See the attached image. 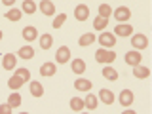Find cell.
Listing matches in <instances>:
<instances>
[{"instance_id":"obj_1","label":"cell","mask_w":152,"mask_h":114,"mask_svg":"<svg viewBox=\"0 0 152 114\" xmlns=\"http://www.w3.org/2000/svg\"><path fill=\"white\" fill-rule=\"evenodd\" d=\"M116 59V51H110V50H97L95 51V61L101 65H110L112 61Z\"/></svg>"},{"instance_id":"obj_2","label":"cell","mask_w":152,"mask_h":114,"mask_svg":"<svg viewBox=\"0 0 152 114\" xmlns=\"http://www.w3.org/2000/svg\"><path fill=\"white\" fill-rule=\"evenodd\" d=\"M99 44L103 46V50H112L114 46H116V36L112 34V32H101V34H99Z\"/></svg>"},{"instance_id":"obj_3","label":"cell","mask_w":152,"mask_h":114,"mask_svg":"<svg viewBox=\"0 0 152 114\" xmlns=\"http://www.w3.org/2000/svg\"><path fill=\"white\" fill-rule=\"evenodd\" d=\"M131 46H133V50L135 51H141L142 50H146L148 48V38H146L145 34H135V36H131Z\"/></svg>"},{"instance_id":"obj_4","label":"cell","mask_w":152,"mask_h":114,"mask_svg":"<svg viewBox=\"0 0 152 114\" xmlns=\"http://www.w3.org/2000/svg\"><path fill=\"white\" fill-rule=\"evenodd\" d=\"M114 17H116V21H120L118 25H124V23L131 17V10L127 6H118L116 10H114Z\"/></svg>"},{"instance_id":"obj_5","label":"cell","mask_w":152,"mask_h":114,"mask_svg":"<svg viewBox=\"0 0 152 114\" xmlns=\"http://www.w3.org/2000/svg\"><path fill=\"white\" fill-rule=\"evenodd\" d=\"M55 61L59 65H65V63H69L70 61V50L66 46H61L59 50H57V53H55Z\"/></svg>"},{"instance_id":"obj_6","label":"cell","mask_w":152,"mask_h":114,"mask_svg":"<svg viewBox=\"0 0 152 114\" xmlns=\"http://www.w3.org/2000/svg\"><path fill=\"white\" fill-rule=\"evenodd\" d=\"M133 91L131 89H122L120 95H118V101H120L122 107H131V103H133Z\"/></svg>"},{"instance_id":"obj_7","label":"cell","mask_w":152,"mask_h":114,"mask_svg":"<svg viewBox=\"0 0 152 114\" xmlns=\"http://www.w3.org/2000/svg\"><path fill=\"white\" fill-rule=\"evenodd\" d=\"M74 17H76V21H86L89 17V8L86 4H78L74 8Z\"/></svg>"},{"instance_id":"obj_8","label":"cell","mask_w":152,"mask_h":114,"mask_svg":"<svg viewBox=\"0 0 152 114\" xmlns=\"http://www.w3.org/2000/svg\"><path fill=\"white\" fill-rule=\"evenodd\" d=\"M124 59H126V63L129 65V66H137V65H141V59H142V55L139 53V51H127Z\"/></svg>"},{"instance_id":"obj_9","label":"cell","mask_w":152,"mask_h":114,"mask_svg":"<svg viewBox=\"0 0 152 114\" xmlns=\"http://www.w3.org/2000/svg\"><path fill=\"white\" fill-rule=\"evenodd\" d=\"M2 66L6 70H13L17 66V57L13 55V53H6V55L2 57Z\"/></svg>"},{"instance_id":"obj_10","label":"cell","mask_w":152,"mask_h":114,"mask_svg":"<svg viewBox=\"0 0 152 114\" xmlns=\"http://www.w3.org/2000/svg\"><path fill=\"white\" fill-rule=\"evenodd\" d=\"M84 99V108H88V110H95L97 108V104H99V99H97V95H93V93H88Z\"/></svg>"},{"instance_id":"obj_11","label":"cell","mask_w":152,"mask_h":114,"mask_svg":"<svg viewBox=\"0 0 152 114\" xmlns=\"http://www.w3.org/2000/svg\"><path fill=\"white\" fill-rule=\"evenodd\" d=\"M38 8H40V12L44 13V15H55V4L50 2V0H42V2L38 4Z\"/></svg>"},{"instance_id":"obj_12","label":"cell","mask_w":152,"mask_h":114,"mask_svg":"<svg viewBox=\"0 0 152 114\" xmlns=\"http://www.w3.org/2000/svg\"><path fill=\"white\" fill-rule=\"evenodd\" d=\"M133 34V27L124 23V25H116L114 28V36H131Z\"/></svg>"},{"instance_id":"obj_13","label":"cell","mask_w":152,"mask_h":114,"mask_svg":"<svg viewBox=\"0 0 152 114\" xmlns=\"http://www.w3.org/2000/svg\"><path fill=\"white\" fill-rule=\"evenodd\" d=\"M133 76H135V78H139V80H146L150 76V69H148V66L137 65V66H133Z\"/></svg>"},{"instance_id":"obj_14","label":"cell","mask_w":152,"mask_h":114,"mask_svg":"<svg viewBox=\"0 0 152 114\" xmlns=\"http://www.w3.org/2000/svg\"><path fill=\"white\" fill-rule=\"evenodd\" d=\"M21 34H23V38H25L27 42H32V40L38 38V31H36V27H25Z\"/></svg>"},{"instance_id":"obj_15","label":"cell","mask_w":152,"mask_h":114,"mask_svg":"<svg viewBox=\"0 0 152 114\" xmlns=\"http://www.w3.org/2000/svg\"><path fill=\"white\" fill-rule=\"evenodd\" d=\"M17 57H21V59H32V57H34V48H32V46H23V48H19Z\"/></svg>"},{"instance_id":"obj_16","label":"cell","mask_w":152,"mask_h":114,"mask_svg":"<svg viewBox=\"0 0 152 114\" xmlns=\"http://www.w3.org/2000/svg\"><path fill=\"white\" fill-rule=\"evenodd\" d=\"M97 99H101L104 104H112L114 103V93L110 91V89H101L99 95H97Z\"/></svg>"},{"instance_id":"obj_17","label":"cell","mask_w":152,"mask_h":114,"mask_svg":"<svg viewBox=\"0 0 152 114\" xmlns=\"http://www.w3.org/2000/svg\"><path fill=\"white\" fill-rule=\"evenodd\" d=\"M57 72V66H55V63H50V61H48V63H44L40 66V74L42 76H53Z\"/></svg>"},{"instance_id":"obj_18","label":"cell","mask_w":152,"mask_h":114,"mask_svg":"<svg viewBox=\"0 0 152 114\" xmlns=\"http://www.w3.org/2000/svg\"><path fill=\"white\" fill-rule=\"evenodd\" d=\"M70 66L76 74H84L86 72V61L84 59H72L70 61Z\"/></svg>"},{"instance_id":"obj_19","label":"cell","mask_w":152,"mask_h":114,"mask_svg":"<svg viewBox=\"0 0 152 114\" xmlns=\"http://www.w3.org/2000/svg\"><path fill=\"white\" fill-rule=\"evenodd\" d=\"M91 82H89V80H86V78H78L74 82V88L78 89V91H89V89H91Z\"/></svg>"},{"instance_id":"obj_20","label":"cell","mask_w":152,"mask_h":114,"mask_svg":"<svg viewBox=\"0 0 152 114\" xmlns=\"http://www.w3.org/2000/svg\"><path fill=\"white\" fill-rule=\"evenodd\" d=\"M31 95L32 97H42L44 95V86L40 82H36V80H32L31 82Z\"/></svg>"},{"instance_id":"obj_21","label":"cell","mask_w":152,"mask_h":114,"mask_svg":"<svg viewBox=\"0 0 152 114\" xmlns=\"http://www.w3.org/2000/svg\"><path fill=\"white\" fill-rule=\"evenodd\" d=\"M112 15V8L108 6L107 2H103V4H99V15L97 17H101V19H107L108 21V17Z\"/></svg>"},{"instance_id":"obj_22","label":"cell","mask_w":152,"mask_h":114,"mask_svg":"<svg viewBox=\"0 0 152 114\" xmlns=\"http://www.w3.org/2000/svg\"><path fill=\"white\" fill-rule=\"evenodd\" d=\"M15 76L23 80V84L31 82V72H28V69H25V66H15Z\"/></svg>"},{"instance_id":"obj_23","label":"cell","mask_w":152,"mask_h":114,"mask_svg":"<svg viewBox=\"0 0 152 114\" xmlns=\"http://www.w3.org/2000/svg\"><path fill=\"white\" fill-rule=\"evenodd\" d=\"M103 76L107 80H110V82H116L118 80V72L114 66H103Z\"/></svg>"},{"instance_id":"obj_24","label":"cell","mask_w":152,"mask_h":114,"mask_svg":"<svg viewBox=\"0 0 152 114\" xmlns=\"http://www.w3.org/2000/svg\"><path fill=\"white\" fill-rule=\"evenodd\" d=\"M70 108H72V112H82L84 110V99L82 97H72L70 99Z\"/></svg>"},{"instance_id":"obj_25","label":"cell","mask_w":152,"mask_h":114,"mask_svg":"<svg viewBox=\"0 0 152 114\" xmlns=\"http://www.w3.org/2000/svg\"><path fill=\"white\" fill-rule=\"evenodd\" d=\"M51 46H53V36L48 34V32H46V34H42L40 36V48H42V50H50Z\"/></svg>"},{"instance_id":"obj_26","label":"cell","mask_w":152,"mask_h":114,"mask_svg":"<svg viewBox=\"0 0 152 114\" xmlns=\"http://www.w3.org/2000/svg\"><path fill=\"white\" fill-rule=\"evenodd\" d=\"M6 104H8L10 108H17L19 104H21V95H19L17 91H13V93L8 97V103H6Z\"/></svg>"},{"instance_id":"obj_27","label":"cell","mask_w":152,"mask_h":114,"mask_svg":"<svg viewBox=\"0 0 152 114\" xmlns=\"http://www.w3.org/2000/svg\"><path fill=\"white\" fill-rule=\"evenodd\" d=\"M93 42H95V36H93V32H86V34H82V36H80L78 44L82 46V48H86V46H91Z\"/></svg>"},{"instance_id":"obj_28","label":"cell","mask_w":152,"mask_h":114,"mask_svg":"<svg viewBox=\"0 0 152 114\" xmlns=\"http://www.w3.org/2000/svg\"><path fill=\"white\" fill-rule=\"evenodd\" d=\"M21 6H23L21 13H34V12H36V8H38V4H36V2H32V0H25Z\"/></svg>"},{"instance_id":"obj_29","label":"cell","mask_w":152,"mask_h":114,"mask_svg":"<svg viewBox=\"0 0 152 114\" xmlns=\"http://www.w3.org/2000/svg\"><path fill=\"white\" fill-rule=\"evenodd\" d=\"M21 10H17V8H12V10H8L6 12V19H10V21H19L21 19Z\"/></svg>"},{"instance_id":"obj_30","label":"cell","mask_w":152,"mask_h":114,"mask_svg":"<svg viewBox=\"0 0 152 114\" xmlns=\"http://www.w3.org/2000/svg\"><path fill=\"white\" fill-rule=\"evenodd\" d=\"M8 86H10V88L13 89V91H15V89H19V88H21V86H23V80H21V78H17V76L13 74L12 78H10V82H8Z\"/></svg>"},{"instance_id":"obj_31","label":"cell","mask_w":152,"mask_h":114,"mask_svg":"<svg viewBox=\"0 0 152 114\" xmlns=\"http://www.w3.org/2000/svg\"><path fill=\"white\" fill-rule=\"evenodd\" d=\"M108 25V21L107 19H101V17H95V21H93V27H95V31H104Z\"/></svg>"},{"instance_id":"obj_32","label":"cell","mask_w":152,"mask_h":114,"mask_svg":"<svg viewBox=\"0 0 152 114\" xmlns=\"http://www.w3.org/2000/svg\"><path fill=\"white\" fill-rule=\"evenodd\" d=\"M66 21V15L65 13H59V15H55V21H53V28H59L63 27V23Z\"/></svg>"},{"instance_id":"obj_33","label":"cell","mask_w":152,"mask_h":114,"mask_svg":"<svg viewBox=\"0 0 152 114\" xmlns=\"http://www.w3.org/2000/svg\"><path fill=\"white\" fill-rule=\"evenodd\" d=\"M0 114H12V108H10L6 103H4V104H0Z\"/></svg>"},{"instance_id":"obj_34","label":"cell","mask_w":152,"mask_h":114,"mask_svg":"<svg viewBox=\"0 0 152 114\" xmlns=\"http://www.w3.org/2000/svg\"><path fill=\"white\" fill-rule=\"evenodd\" d=\"M2 4H4V6H13V4H15V2H13V0H4Z\"/></svg>"},{"instance_id":"obj_35","label":"cell","mask_w":152,"mask_h":114,"mask_svg":"<svg viewBox=\"0 0 152 114\" xmlns=\"http://www.w3.org/2000/svg\"><path fill=\"white\" fill-rule=\"evenodd\" d=\"M122 114H137V112H135V110H131V108H127V110H124Z\"/></svg>"},{"instance_id":"obj_36","label":"cell","mask_w":152,"mask_h":114,"mask_svg":"<svg viewBox=\"0 0 152 114\" xmlns=\"http://www.w3.org/2000/svg\"><path fill=\"white\" fill-rule=\"evenodd\" d=\"M2 36H4V34H2V31H0V40H2Z\"/></svg>"},{"instance_id":"obj_37","label":"cell","mask_w":152,"mask_h":114,"mask_svg":"<svg viewBox=\"0 0 152 114\" xmlns=\"http://www.w3.org/2000/svg\"><path fill=\"white\" fill-rule=\"evenodd\" d=\"M19 114H28V112H19Z\"/></svg>"},{"instance_id":"obj_38","label":"cell","mask_w":152,"mask_h":114,"mask_svg":"<svg viewBox=\"0 0 152 114\" xmlns=\"http://www.w3.org/2000/svg\"><path fill=\"white\" fill-rule=\"evenodd\" d=\"M80 114H89V112H80Z\"/></svg>"},{"instance_id":"obj_39","label":"cell","mask_w":152,"mask_h":114,"mask_svg":"<svg viewBox=\"0 0 152 114\" xmlns=\"http://www.w3.org/2000/svg\"><path fill=\"white\" fill-rule=\"evenodd\" d=\"M0 59H2V53H0Z\"/></svg>"}]
</instances>
